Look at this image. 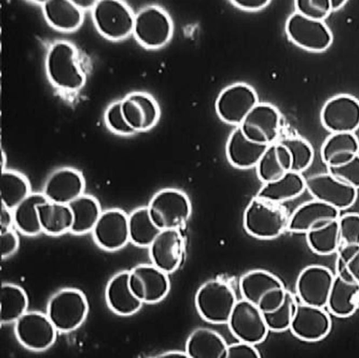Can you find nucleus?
<instances>
[{"instance_id": "obj_1", "label": "nucleus", "mask_w": 359, "mask_h": 358, "mask_svg": "<svg viewBox=\"0 0 359 358\" xmlns=\"http://www.w3.org/2000/svg\"><path fill=\"white\" fill-rule=\"evenodd\" d=\"M239 289L243 298L254 304L263 313L278 309L287 291L277 276L264 269H254L243 274L239 280Z\"/></svg>"}, {"instance_id": "obj_2", "label": "nucleus", "mask_w": 359, "mask_h": 358, "mask_svg": "<svg viewBox=\"0 0 359 358\" xmlns=\"http://www.w3.org/2000/svg\"><path fill=\"white\" fill-rule=\"evenodd\" d=\"M289 216L280 204L258 197L252 198L243 214V227L251 236L272 240L287 228Z\"/></svg>"}, {"instance_id": "obj_3", "label": "nucleus", "mask_w": 359, "mask_h": 358, "mask_svg": "<svg viewBox=\"0 0 359 358\" xmlns=\"http://www.w3.org/2000/svg\"><path fill=\"white\" fill-rule=\"evenodd\" d=\"M237 301L233 288L218 279L205 282L194 298L198 315L205 321L215 324H227Z\"/></svg>"}, {"instance_id": "obj_4", "label": "nucleus", "mask_w": 359, "mask_h": 358, "mask_svg": "<svg viewBox=\"0 0 359 358\" xmlns=\"http://www.w3.org/2000/svg\"><path fill=\"white\" fill-rule=\"evenodd\" d=\"M88 304L84 294L74 288H65L55 292L49 299L46 315L57 331L71 332L85 321Z\"/></svg>"}, {"instance_id": "obj_5", "label": "nucleus", "mask_w": 359, "mask_h": 358, "mask_svg": "<svg viewBox=\"0 0 359 358\" xmlns=\"http://www.w3.org/2000/svg\"><path fill=\"white\" fill-rule=\"evenodd\" d=\"M149 216L161 230H179L189 219L191 205L183 191L165 188L157 192L147 207Z\"/></svg>"}, {"instance_id": "obj_6", "label": "nucleus", "mask_w": 359, "mask_h": 358, "mask_svg": "<svg viewBox=\"0 0 359 358\" xmlns=\"http://www.w3.org/2000/svg\"><path fill=\"white\" fill-rule=\"evenodd\" d=\"M46 70L50 81L60 89L75 90L84 83L76 51L69 42L57 41L50 47L46 57Z\"/></svg>"}, {"instance_id": "obj_7", "label": "nucleus", "mask_w": 359, "mask_h": 358, "mask_svg": "<svg viewBox=\"0 0 359 358\" xmlns=\"http://www.w3.org/2000/svg\"><path fill=\"white\" fill-rule=\"evenodd\" d=\"M92 16L97 30L108 39L119 40L133 31L135 16L123 1H97L92 8Z\"/></svg>"}, {"instance_id": "obj_8", "label": "nucleus", "mask_w": 359, "mask_h": 358, "mask_svg": "<svg viewBox=\"0 0 359 358\" xmlns=\"http://www.w3.org/2000/svg\"><path fill=\"white\" fill-rule=\"evenodd\" d=\"M172 20L162 8L151 5L141 9L135 16L133 31L136 39L149 48L165 45L172 34Z\"/></svg>"}, {"instance_id": "obj_9", "label": "nucleus", "mask_w": 359, "mask_h": 358, "mask_svg": "<svg viewBox=\"0 0 359 358\" xmlns=\"http://www.w3.org/2000/svg\"><path fill=\"white\" fill-rule=\"evenodd\" d=\"M14 332L17 340L25 347L41 352L53 345L57 330L46 314L29 311L24 313L15 322Z\"/></svg>"}, {"instance_id": "obj_10", "label": "nucleus", "mask_w": 359, "mask_h": 358, "mask_svg": "<svg viewBox=\"0 0 359 358\" xmlns=\"http://www.w3.org/2000/svg\"><path fill=\"white\" fill-rule=\"evenodd\" d=\"M227 325L232 335L238 340L253 345L263 342L269 331L263 312L243 298L237 301Z\"/></svg>"}, {"instance_id": "obj_11", "label": "nucleus", "mask_w": 359, "mask_h": 358, "mask_svg": "<svg viewBox=\"0 0 359 358\" xmlns=\"http://www.w3.org/2000/svg\"><path fill=\"white\" fill-rule=\"evenodd\" d=\"M168 275L153 264H140L129 271L130 289L142 303H157L163 300L170 291V282Z\"/></svg>"}, {"instance_id": "obj_12", "label": "nucleus", "mask_w": 359, "mask_h": 358, "mask_svg": "<svg viewBox=\"0 0 359 358\" xmlns=\"http://www.w3.org/2000/svg\"><path fill=\"white\" fill-rule=\"evenodd\" d=\"M285 31L293 43L310 51H323L332 42V32L326 24L308 18L298 12L289 16Z\"/></svg>"}, {"instance_id": "obj_13", "label": "nucleus", "mask_w": 359, "mask_h": 358, "mask_svg": "<svg viewBox=\"0 0 359 358\" xmlns=\"http://www.w3.org/2000/svg\"><path fill=\"white\" fill-rule=\"evenodd\" d=\"M257 104L258 98L255 90L246 83H237L226 87L219 93L215 109L222 121L240 125Z\"/></svg>"}, {"instance_id": "obj_14", "label": "nucleus", "mask_w": 359, "mask_h": 358, "mask_svg": "<svg viewBox=\"0 0 359 358\" xmlns=\"http://www.w3.org/2000/svg\"><path fill=\"white\" fill-rule=\"evenodd\" d=\"M278 109L268 103H258L248 113L239 125L243 134L250 141L269 146L278 137L280 127Z\"/></svg>"}, {"instance_id": "obj_15", "label": "nucleus", "mask_w": 359, "mask_h": 358, "mask_svg": "<svg viewBox=\"0 0 359 358\" xmlns=\"http://www.w3.org/2000/svg\"><path fill=\"white\" fill-rule=\"evenodd\" d=\"M334 280L328 268L317 265L307 266L297 279V295L302 303L323 308L327 306Z\"/></svg>"}, {"instance_id": "obj_16", "label": "nucleus", "mask_w": 359, "mask_h": 358, "mask_svg": "<svg viewBox=\"0 0 359 358\" xmlns=\"http://www.w3.org/2000/svg\"><path fill=\"white\" fill-rule=\"evenodd\" d=\"M320 119L333 133H353L359 127V100L349 95H337L324 104Z\"/></svg>"}, {"instance_id": "obj_17", "label": "nucleus", "mask_w": 359, "mask_h": 358, "mask_svg": "<svg viewBox=\"0 0 359 358\" xmlns=\"http://www.w3.org/2000/svg\"><path fill=\"white\" fill-rule=\"evenodd\" d=\"M306 188L315 200L327 203L337 209L352 206L357 198V189L328 174L309 177Z\"/></svg>"}, {"instance_id": "obj_18", "label": "nucleus", "mask_w": 359, "mask_h": 358, "mask_svg": "<svg viewBox=\"0 0 359 358\" xmlns=\"http://www.w3.org/2000/svg\"><path fill=\"white\" fill-rule=\"evenodd\" d=\"M95 242L107 251L123 248L128 241V216L118 209L102 212L93 230Z\"/></svg>"}, {"instance_id": "obj_19", "label": "nucleus", "mask_w": 359, "mask_h": 358, "mask_svg": "<svg viewBox=\"0 0 359 358\" xmlns=\"http://www.w3.org/2000/svg\"><path fill=\"white\" fill-rule=\"evenodd\" d=\"M151 263L167 274L177 270L184 253V240L179 230H163L149 247Z\"/></svg>"}, {"instance_id": "obj_20", "label": "nucleus", "mask_w": 359, "mask_h": 358, "mask_svg": "<svg viewBox=\"0 0 359 358\" xmlns=\"http://www.w3.org/2000/svg\"><path fill=\"white\" fill-rule=\"evenodd\" d=\"M331 326L330 317L322 308L302 303L297 304L290 329L302 340L316 342L329 333Z\"/></svg>"}, {"instance_id": "obj_21", "label": "nucleus", "mask_w": 359, "mask_h": 358, "mask_svg": "<svg viewBox=\"0 0 359 358\" xmlns=\"http://www.w3.org/2000/svg\"><path fill=\"white\" fill-rule=\"evenodd\" d=\"M339 210L318 200L307 202L297 208L290 216L287 230L293 233H308L321 228L337 220Z\"/></svg>"}, {"instance_id": "obj_22", "label": "nucleus", "mask_w": 359, "mask_h": 358, "mask_svg": "<svg viewBox=\"0 0 359 358\" xmlns=\"http://www.w3.org/2000/svg\"><path fill=\"white\" fill-rule=\"evenodd\" d=\"M85 181L82 174L75 169L62 167L48 177L43 194L48 201L68 205L83 195Z\"/></svg>"}, {"instance_id": "obj_23", "label": "nucleus", "mask_w": 359, "mask_h": 358, "mask_svg": "<svg viewBox=\"0 0 359 358\" xmlns=\"http://www.w3.org/2000/svg\"><path fill=\"white\" fill-rule=\"evenodd\" d=\"M123 116L136 132L146 131L157 123L160 111L155 99L149 94L135 92L121 100Z\"/></svg>"}, {"instance_id": "obj_24", "label": "nucleus", "mask_w": 359, "mask_h": 358, "mask_svg": "<svg viewBox=\"0 0 359 358\" xmlns=\"http://www.w3.org/2000/svg\"><path fill=\"white\" fill-rule=\"evenodd\" d=\"M129 271L123 270L115 274L108 282L105 289V299L108 307L116 315L129 316L140 310L142 303L130 289Z\"/></svg>"}, {"instance_id": "obj_25", "label": "nucleus", "mask_w": 359, "mask_h": 358, "mask_svg": "<svg viewBox=\"0 0 359 358\" xmlns=\"http://www.w3.org/2000/svg\"><path fill=\"white\" fill-rule=\"evenodd\" d=\"M228 345L218 332L198 327L189 335L185 352L189 358H227Z\"/></svg>"}, {"instance_id": "obj_26", "label": "nucleus", "mask_w": 359, "mask_h": 358, "mask_svg": "<svg viewBox=\"0 0 359 358\" xmlns=\"http://www.w3.org/2000/svg\"><path fill=\"white\" fill-rule=\"evenodd\" d=\"M267 146L248 139L238 126L228 139L226 153L233 166L239 169H249L257 165Z\"/></svg>"}, {"instance_id": "obj_27", "label": "nucleus", "mask_w": 359, "mask_h": 358, "mask_svg": "<svg viewBox=\"0 0 359 358\" xmlns=\"http://www.w3.org/2000/svg\"><path fill=\"white\" fill-rule=\"evenodd\" d=\"M358 151L359 142L353 133H333L323 144L321 157L327 167H339L352 160Z\"/></svg>"}, {"instance_id": "obj_28", "label": "nucleus", "mask_w": 359, "mask_h": 358, "mask_svg": "<svg viewBox=\"0 0 359 358\" xmlns=\"http://www.w3.org/2000/svg\"><path fill=\"white\" fill-rule=\"evenodd\" d=\"M291 167L290 152L279 142L267 146L256 166L257 176L264 184L279 179L291 171Z\"/></svg>"}, {"instance_id": "obj_29", "label": "nucleus", "mask_w": 359, "mask_h": 358, "mask_svg": "<svg viewBox=\"0 0 359 358\" xmlns=\"http://www.w3.org/2000/svg\"><path fill=\"white\" fill-rule=\"evenodd\" d=\"M42 8L49 24L62 31H73L83 22L82 9L72 1H45Z\"/></svg>"}, {"instance_id": "obj_30", "label": "nucleus", "mask_w": 359, "mask_h": 358, "mask_svg": "<svg viewBox=\"0 0 359 358\" xmlns=\"http://www.w3.org/2000/svg\"><path fill=\"white\" fill-rule=\"evenodd\" d=\"M306 188V180L300 173L290 171L276 181L265 183L257 197L280 204L301 195Z\"/></svg>"}, {"instance_id": "obj_31", "label": "nucleus", "mask_w": 359, "mask_h": 358, "mask_svg": "<svg viewBox=\"0 0 359 358\" xmlns=\"http://www.w3.org/2000/svg\"><path fill=\"white\" fill-rule=\"evenodd\" d=\"M37 211L42 231L50 235L70 231L74 218L68 205L47 200L38 205Z\"/></svg>"}, {"instance_id": "obj_32", "label": "nucleus", "mask_w": 359, "mask_h": 358, "mask_svg": "<svg viewBox=\"0 0 359 358\" xmlns=\"http://www.w3.org/2000/svg\"><path fill=\"white\" fill-rule=\"evenodd\" d=\"M359 294V284L349 283L334 277L328 297L327 307L339 317H347L357 309L355 298Z\"/></svg>"}, {"instance_id": "obj_33", "label": "nucleus", "mask_w": 359, "mask_h": 358, "mask_svg": "<svg viewBox=\"0 0 359 358\" xmlns=\"http://www.w3.org/2000/svg\"><path fill=\"white\" fill-rule=\"evenodd\" d=\"M68 205L74 218L70 232L81 235L92 231L102 212L98 201L91 195L83 194Z\"/></svg>"}, {"instance_id": "obj_34", "label": "nucleus", "mask_w": 359, "mask_h": 358, "mask_svg": "<svg viewBox=\"0 0 359 358\" xmlns=\"http://www.w3.org/2000/svg\"><path fill=\"white\" fill-rule=\"evenodd\" d=\"M48 200L43 193H30L13 209L14 225L26 235H36L42 231L37 207Z\"/></svg>"}, {"instance_id": "obj_35", "label": "nucleus", "mask_w": 359, "mask_h": 358, "mask_svg": "<svg viewBox=\"0 0 359 358\" xmlns=\"http://www.w3.org/2000/svg\"><path fill=\"white\" fill-rule=\"evenodd\" d=\"M0 301V319L3 324L15 323L27 312L29 303L27 294L17 284L3 283Z\"/></svg>"}, {"instance_id": "obj_36", "label": "nucleus", "mask_w": 359, "mask_h": 358, "mask_svg": "<svg viewBox=\"0 0 359 358\" xmlns=\"http://www.w3.org/2000/svg\"><path fill=\"white\" fill-rule=\"evenodd\" d=\"M129 239L133 245L149 247L161 232L152 222L147 207L137 208L128 216Z\"/></svg>"}, {"instance_id": "obj_37", "label": "nucleus", "mask_w": 359, "mask_h": 358, "mask_svg": "<svg viewBox=\"0 0 359 358\" xmlns=\"http://www.w3.org/2000/svg\"><path fill=\"white\" fill-rule=\"evenodd\" d=\"M29 184L20 173L3 170L1 177V205L13 210L30 194Z\"/></svg>"}, {"instance_id": "obj_38", "label": "nucleus", "mask_w": 359, "mask_h": 358, "mask_svg": "<svg viewBox=\"0 0 359 358\" xmlns=\"http://www.w3.org/2000/svg\"><path fill=\"white\" fill-rule=\"evenodd\" d=\"M340 239L338 219L325 226L306 233V241L311 249L319 255L334 253L339 247Z\"/></svg>"}, {"instance_id": "obj_39", "label": "nucleus", "mask_w": 359, "mask_h": 358, "mask_svg": "<svg viewBox=\"0 0 359 358\" xmlns=\"http://www.w3.org/2000/svg\"><path fill=\"white\" fill-rule=\"evenodd\" d=\"M336 273L345 282L359 284V245H345L339 250Z\"/></svg>"}, {"instance_id": "obj_40", "label": "nucleus", "mask_w": 359, "mask_h": 358, "mask_svg": "<svg viewBox=\"0 0 359 358\" xmlns=\"http://www.w3.org/2000/svg\"><path fill=\"white\" fill-rule=\"evenodd\" d=\"M297 304L294 295L287 290L285 299L278 309L263 313L269 330L280 332L290 329Z\"/></svg>"}, {"instance_id": "obj_41", "label": "nucleus", "mask_w": 359, "mask_h": 358, "mask_svg": "<svg viewBox=\"0 0 359 358\" xmlns=\"http://www.w3.org/2000/svg\"><path fill=\"white\" fill-rule=\"evenodd\" d=\"M278 142L290 152L292 158L291 171L301 173L310 166L313 151L306 140L299 137H286Z\"/></svg>"}, {"instance_id": "obj_42", "label": "nucleus", "mask_w": 359, "mask_h": 358, "mask_svg": "<svg viewBox=\"0 0 359 358\" xmlns=\"http://www.w3.org/2000/svg\"><path fill=\"white\" fill-rule=\"evenodd\" d=\"M104 120L113 132L121 135H130L136 132L126 121L121 108V101L111 103L106 109Z\"/></svg>"}, {"instance_id": "obj_43", "label": "nucleus", "mask_w": 359, "mask_h": 358, "mask_svg": "<svg viewBox=\"0 0 359 358\" xmlns=\"http://www.w3.org/2000/svg\"><path fill=\"white\" fill-rule=\"evenodd\" d=\"M294 4L297 12L315 20L323 21L332 11L327 0H297Z\"/></svg>"}, {"instance_id": "obj_44", "label": "nucleus", "mask_w": 359, "mask_h": 358, "mask_svg": "<svg viewBox=\"0 0 359 358\" xmlns=\"http://www.w3.org/2000/svg\"><path fill=\"white\" fill-rule=\"evenodd\" d=\"M340 238L345 245H359V214L349 213L338 219Z\"/></svg>"}, {"instance_id": "obj_45", "label": "nucleus", "mask_w": 359, "mask_h": 358, "mask_svg": "<svg viewBox=\"0 0 359 358\" xmlns=\"http://www.w3.org/2000/svg\"><path fill=\"white\" fill-rule=\"evenodd\" d=\"M329 173L355 188H359V155L348 163L339 167H328Z\"/></svg>"}, {"instance_id": "obj_46", "label": "nucleus", "mask_w": 359, "mask_h": 358, "mask_svg": "<svg viewBox=\"0 0 359 358\" xmlns=\"http://www.w3.org/2000/svg\"><path fill=\"white\" fill-rule=\"evenodd\" d=\"M259 352L255 345L240 341L228 345L227 358H259Z\"/></svg>"}, {"instance_id": "obj_47", "label": "nucleus", "mask_w": 359, "mask_h": 358, "mask_svg": "<svg viewBox=\"0 0 359 358\" xmlns=\"http://www.w3.org/2000/svg\"><path fill=\"white\" fill-rule=\"evenodd\" d=\"M1 254L6 259L13 254L19 246V239L16 233L11 229L1 233Z\"/></svg>"}, {"instance_id": "obj_48", "label": "nucleus", "mask_w": 359, "mask_h": 358, "mask_svg": "<svg viewBox=\"0 0 359 358\" xmlns=\"http://www.w3.org/2000/svg\"><path fill=\"white\" fill-rule=\"evenodd\" d=\"M231 2L240 8L248 11L260 10L270 3L269 0H233Z\"/></svg>"}, {"instance_id": "obj_49", "label": "nucleus", "mask_w": 359, "mask_h": 358, "mask_svg": "<svg viewBox=\"0 0 359 358\" xmlns=\"http://www.w3.org/2000/svg\"><path fill=\"white\" fill-rule=\"evenodd\" d=\"M13 224L14 219L13 210L1 205L0 219L1 233L11 230Z\"/></svg>"}, {"instance_id": "obj_50", "label": "nucleus", "mask_w": 359, "mask_h": 358, "mask_svg": "<svg viewBox=\"0 0 359 358\" xmlns=\"http://www.w3.org/2000/svg\"><path fill=\"white\" fill-rule=\"evenodd\" d=\"M158 357H189L186 352L171 350L162 353Z\"/></svg>"}, {"instance_id": "obj_51", "label": "nucleus", "mask_w": 359, "mask_h": 358, "mask_svg": "<svg viewBox=\"0 0 359 358\" xmlns=\"http://www.w3.org/2000/svg\"><path fill=\"white\" fill-rule=\"evenodd\" d=\"M330 3L331 10L332 11L339 10V8L343 7L344 6V4L346 3V1L332 0V1H330Z\"/></svg>"}]
</instances>
